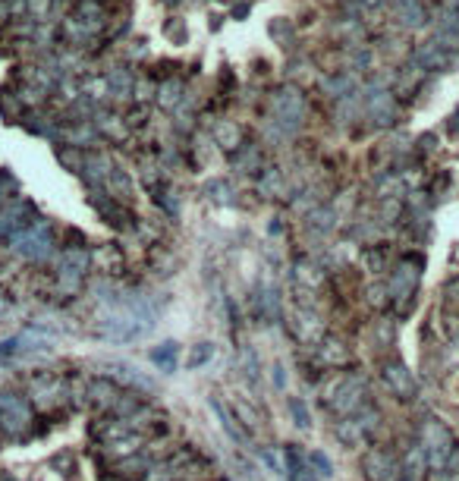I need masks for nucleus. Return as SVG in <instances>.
Returning a JSON list of instances; mask_svg holds the SVG:
<instances>
[{
    "label": "nucleus",
    "instance_id": "f257e3e1",
    "mask_svg": "<svg viewBox=\"0 0 459 481\" xmlns=\"http://www.w3.org/2000/svg\"><path fill=\"white\" fill-rule=\"evenodd\" d=\"M211 355H214V346H211V343H198V349H195V355L189 359V365L198 368V365H205V362L211 359Z\"/></svg>",
    "mask_w": 459,
    "mask_h": 481
},
{
    "label": "nucleus",
    "instance_id": "f03ea898",
    "mask_svg": "<svg viewBox=\"0 0 459 481\" xmlns=\"http://www.w3.org/2000/svg\"><path fill=\"white\" fill-rule=\"evenodd\" d=\"M176 353V343H163V349H157L154 353V362H170Z\"/></svg>",
    "mask_w": 459,
    "mask_h": 481
},
{
    "label": "nucleus",
    "instance_id": "7ed1b4c3",
    "mask_svg": "<svg viewBox=\"0 0 459 481\" xmlns=\"http://www.w3.org/2000/svg\"><path fill=\"white\" fill-rule=\"evenodd\" d=\"M390 380H393V387H396V390H406V387H402V384H406V374H402V368H390Z\"/></svg>",
    "mask_w": 459,
    "mask_h": 481
}]
</instances>
